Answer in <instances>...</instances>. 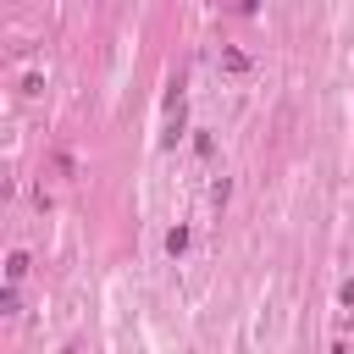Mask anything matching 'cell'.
<instances>
[{"instance_id": "6da1fadb", "label": "cell", "mask_w": 354, "mask_h": 354, "mask_svg": "<svg viewBox=\"0 0 354 354\" xmlns=\"http://www.w3.org/2000/svg\"><path fill=\"white\" fill-rule=\"evenodd\" d=\"M221 66H227V72H249V55H243V50H221Z\"/></svg>"}, {"instance_id": "3957f363", "label": "cell", "mask_w": 354, "mask_h": 354, "mask_svg": "<svg viewBox=\"0 0 354 354\" xmlns=\"http://www.w3.org/2000/svg\"><path fill=\"white\" fill-rule=\"evenodd\" d=\"M22 271H28V254H22V249H17V254H11V260H6V277H11V282H17V277H22Z\"/></svg>"}, {"instance_id": "277c9868", "label": "cell", "mask_w": 354, "mask_h": 354, "mask_svg": "<svg viewBox=\"0 0 354 354\" xmlns=\"http://www.w3.org/2000/svg\"><path fill=\"white\" fill-rule=\"evenodd\" d=\"M332 354H348V348H343V343H337V348H332Z\"/></svg>"}, {"instance_id": "7a4b0ae2", "label": "cell", "mask_w": 354, "mask_h": 354, "mask_svg": "<svg viewBox=\"0 0 354 354\" xmlns=\"http://www.w3.org/2000/svg\"><path fill=\"white\" fill-rule=\"evenodd\" d=\"M166 249L183 254V249H188V227H171V232H166Z\"/></svg>"}]
</instances>
